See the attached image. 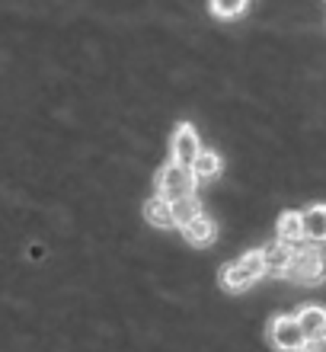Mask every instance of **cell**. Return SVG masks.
Here are the masks:
<instances>
[{"mask_svg":"<svg viewBox=\"0 0 326 352\" xmlns=\"http://www.w3.org/2000/svg\"><path fill=\"white\" fill-rule=\"evenodd\" d=\"M196 176H192V170L189 167H179V164H173L170 160L167 167L157 170V199H163V202H179V199H189V195H196Z\"/></svg>","mask_w":326,"mask_h":352,"instance_id":"6da1fadb","label":"cell"},{"mask_svg":"<svg viewBox=\"0 0 326 352\" xmlns=\"http://www.w3.org/2000/svg\"><path fill=\"white\" fill-rule=\"evenodd\" d=\"M285 278L298 282V285H320L326 278V253L317 247H301L294 250V260H291Z\"/></svg>","mask_w":326,"mask_h":352,"instance_id":"7a4b0ae2","label":"cell"},{"mask_svg":"<svg viewBox=\"0 0 326 352\" xmlns=\"http://www.w3.org/2000/svg\"><path fill=\"white\" fill-rule=\"evenodd\" d=\"M262 276H266L262 256H259V250H253V253H246V256H240L237 263L221 269V285H224V292H243V288H250L253 282H259Z\"/></svg>","mask_w":326,"mask_h":352,"instance_id":"3957f363","label":"cell"},{"mask_svg":"<svg viewBox=\"0 0 326 352\" xmlns=\"http://www.w3.org/2000/svg\"><path fill=\"white\" fill-rule=\"evenodd\" d=\"M269 340H272V346H275L279 352H304V346H307V340H304V333H301L298 320H294L291 314L272 317Z\"/></svg>","mask_w":326,"mask_h":352,"instance_id":"277c9868","label":"cell"},{"mask_svg":"<svg viewBox=\"0 0 326 352\" xmlns=\"http://www.w3.org/2000/svg\"><path fill=\"white\" fill-rule=\"evenodd\" d=\"M170 151H173V164H179V167H189V164L202 154V138H198V131L192 122H179L176 129H173Z\"/></svg>","mask_w":326,"mask_h":352,"instance_id":"5b68a950","label":"cell"},{"mask_svg":"<svg viewBox=\"0 0 326 352\" xmlns=\"http://www.w3.org/2000/svg\"><path fill=\"white\" fill-rule=\"evenodd\" d=\"M301 231L310 247H320L326 241V205H310L301 212Z\"/></svg>","mask_w":326,"mask_h":352,"instance_id":"8992f818","label":"cell"},{"mask_svg":"<svg viewBox=\"0 0 326 352\" xmlns=\"http://www.w3.org/2000/svg\"><path fill=\"white\" fill-rule=\"evenodd\" d=\"M259 256H262L266 272H272V276H285V272H288V266H291V260H294V247L272 241V243H266V247L259 250Z\"/></svg>","mask_w":326,"mask_h":352,"instance_id":"52a82bcc","label":"cell"},{"mask_svg":"<svg viewBox=\"0 0 326 352\" xmlns=\"http://www.w3.org/2000/svg\"><path fill=\"white\" fill-rule=\"evenodd\" d=\"M183 237H186V243H192V247H208V243H215L218 237V224L211 214H196L192 221L183 228Z\"/></svg>","mask_w":326,"mask_h":352,"instance_id":"ba28073f","label":"cell"},{"mask_svg":"<svg viewBox=\"0 0 326 352\" xmlns=\"http://www.w3.org/2000/svg\"><path fill=\"white\" fill-rule=\"evenodd\" d=\"M294 320H298L301 333H304V340H320V336H326V307L320 305H307L301 307L298 314H294Z\"/></svg>","mask_w":326,"mask_h":352,"instance_id":"9c48e42d","label":"cell"},{"mask_svg":"<svg viewBox=\"0 0 326 352\" xmlns=\"http://www.w3.org/2000/svg\"><path fill=\"white\" fill-rule=\"evenodd\" d=\"M279 231V243H288V247H298L304 243V231H301V212H285L275 224Z\"/></svg>","mask_w":326,"mask_h":352,"instance_id":"30bf717a","label":"cell"},{"mask_svg":"<svg viewBox=\"0 0 326 352\" xmlns=\"http://www.w3.org/2000/svg\"><path fill=\"white\" fill-rule=\"evenodd\" d=\"M189 170H192V176H196V183H208V179H215V176L221 173V157H218L215 151L202 148V154L189 164Z\"/></svg>","mask_w":326,"mask_h":352,"instance_id":"8fae6325","label":"cell"},{"mask_svg":"<svg viewBox=\"0 0 326 352\" xmlns=\"http://www.w3.org/2000/svg\"><path fill=\"white\" fill-rule=\"evenodd\" d=\"M170 214H173V228H186L196 214H202V205H198V199L196 195H189V199H179V202H173L170 205Z\"/></svg>","mask_w":326,"mask_h":352,"instance_id":"7c38bea8","label":"cell"},{"mask_svg":"<svg viewBox=\"0 0 326 352\" xmlns=\"http://www.w3.org/2000/svg\"><path fill=\"white\" fill-rule=\"evenodd\" d=\"M144 218H148L154 228H173V214H170V202L157 199V195H150L148 202H144Z\"/></svg>","mask_w":326,"mask_h":352,"instance_id":"4fadbf2b","label":"cell"},{"mask_svg":"<svg viewBox=\"0 0 326 352\" xmlns=\"http://www.w3.org/2000/svg\"><path fill=\"white\" fill-rule=\"evenodd\" d=\"M243 10H246V3L243 0H215L211 3V13L221 19H231V16H240Z\"/></svg>","mask_w":326,"mask_h":352,"instance_id":"5bb4252c","label":"cell"},{"mask_svg":"<svg viewBox=\"0 0 326 352\" xmlns=\"http://www.w3.org/2000/svg\"><path fill=\"white\" fill-rule=\"evenodd\" d=\"M304 352H326V336H320V340H310V343L304 346Z\"/></svg>","mask_w":326,"mask_h":352,"instance_id":"9a60e30c","label":"cell"}]
</instances>
